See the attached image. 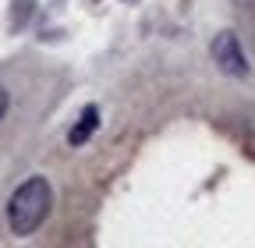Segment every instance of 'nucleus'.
Instances as JSON below:
<instances>
[{
    "instance_id": "obj_1",
    "label": "nucleus",
    "mask_w": 255,
    "mask_h": 248,
    "mask_svg": "<svg viewBox=\"0 0 255 248\" xmlns=\"http://www.w3.org/2000/svg\"><path fill=\"white\" fill-rule=\"evenodd\" d=\"M53 206V192H50V181L46 177H28L25 184H18L14 195L7 199V227L18 238L36 234L39 224L50 216Z\"/></svg>"
},
{
    "instance_id": "obj_2",
    "label": "nucleus",
    "mask_w": 255,
    "mask_h": 248,
    "mask_svg": "<svg viewBox=\"0 0 255 248\" xmlns=\"http://www.w3.org/2000/svg\"><path fill=\"white\" fill-rule=\"evenodd\" d=\"M209 53H213L216 68H220L223 75H234V78L248 75V60H245V53H241V43H238V36H234V32H220V36L213 39Z\"/></svg>"
},
{
    "instance_id": "obj_3",
    "label": "nucleus",
    "mask_w": 255,
    "mask_h": 248,
    "mask_svg": "<svg viewBox=\"0 0 255 248\" xmlns=\"http://www.w3.org/2000/svg\"><path fill=\"white\" fill-rule=\"evenodd\" d=\"M96 124H100V110H96V107L89 103V107L82 110V121H78V128H71L68 142H71V145H82V142H85V138L96 131Z\"/></svg>"
},
{
    "instance_id": "obj_4",
    "label": "nucleus",
    "mask_w": 255,
    "mask_h": 248,
    "mask_svg": "<svg viewBox=\"0 0 255 248\" xmlns=\"http://www.w3.org/2000/svg\"><path fill=\"white\" fill-rule=\"evenodd\" d=\"M4 114H7V92H4V85H0V121H4Z\"/></svg>"
}]
</instances>
